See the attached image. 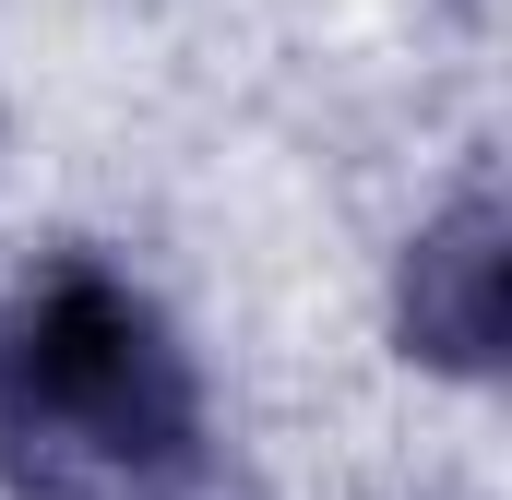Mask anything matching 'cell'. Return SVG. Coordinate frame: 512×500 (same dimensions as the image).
<instances>
[{"mask_svg":"<svg viewBox=\"0 0 512 500\" xmlns=\"http://www.w3.org/2000/svg\"><path fill=\"white\" fill-rule=\"evenodd\" d=\"M0 453L36 477V500H155L191 465V381L155 310L60 274L0 334Z\"/></svg>","mask_w":512,"mask_h":500,"instance_id":"1","label":"cell"}]
</instances>
